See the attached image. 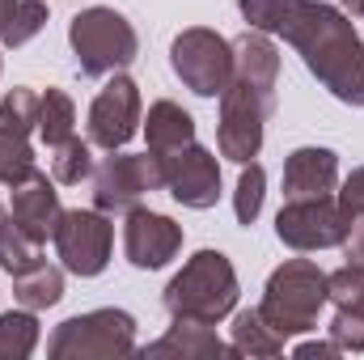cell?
Here are the masks:
<instances>
[{
	"instance_id": "cell-17",
	"label": "cell",
	"mask_w": 364,
	"mask_h": 360,
	"mask_svg": "<svg viewBox=\"0 0 364 360\" xmlns=\"http://www.w3.org/2000/svg\"><path fill=\"white\" fill-rule=\"evenodd\" d=\"M144 136H149V153L161 157V153H174L182 144L195 140V119L182 110L178 102H153L149 106V119H144Z\"/></svg>"
},
{
	"instance_id": "cell-25",
	"label": "cell",
	"mask_w": 364,
	"mask_h": 360,
	"mask_svg": "<svg viewBox=\"0 0 364 360\" xmlns=\"http://www.w3.org/2000/svg\"><path fill=\"white\" fill-rule=\"evenodd\" d=\"M0 132H13V136H30L38 132V93L17 85L0 97Z\"/></svg>"
},
{
	"instance_id": "cell-19",
	"label": "cell",
	"mask_w": 364,
	"mask_h": 360,
	"mask_svg": "<svg viewBox=\"0 0 364 360\" xmlns=\"http://www.w3.org/2000/svg\"><path fill=\"white\" fill-rule=\"evenodd\" d=\"M38 136L47 149H60L77 136V106L64 90H47L38 97Z\"/></svg>"
},
{
	"instance_id": "cell-35",
	"label": "cell",
	"mask_w": 364,
	"mask_h": 360,
	"mask_svg": "<svg viewBox=\"0 0 364 360\" xmlns=\"http://www.w3.org/2000/svg\"><path fill=\"white\" fill-rule=\"evenodd\" d=\"M4 221H9V212H4V208H0V229H4Z\"/></svg>"
},
{
	"instance_id": "cell-27",
	"label": "cell",
	"mask_w": 364,
	"mask_h": 360,
	"mask_svg": "<svg viewBox=\"0 0 364 360\" xmlns=\"http://www.w3.org/2000/svg\"><path fill=\"white\" fill-rule=\"evenodd\" d=\"M263 191H267V174L259 162H246L242 166V179H237V191H233V212L242 225H255V216L263 212Z\"/></svg>"
},
{
	"instance_id": "cell-3",
	"label": "cell",
	"mask_w": 364,
	"mask_h": 360,
	"mask_svg": "<svg viewBox=\"0 0 364 360\" xmlns=\"http://www.w3.org/2000/svg\"><path fill=\"white\" fill-rule=\"evenodd\" d=\"M237 305V271L220 250H199L186 268L166 284V309L178 322H208L216 327Z\"/></svg>"
},
{
	"instance_id": "cell-22",
	"label": "cell",
	"mask_w": 364,
	"mask_h": 360,
	"mask_svg": "<svg viewBox=\"0 0 364 360\" xmlns=\"http://www.w3.org/2000/svg\"><path fill=\"white\" fill-rule=\"evenodd\" d=\"M38 174V162H34V149H30V136H13V132H0V186H21Z\"/></svg>"
},
{
	"instance_id": "cell-18",
	"label": "cell",
	"mask_w": 364,
	"mask_h": 360,
	"mask_svg": "<svg viewBox=\"0 0 364 360\" xmlns=\"http://www.w3.org/2000/svg\"><path fill=\"white\" fill-rule=\"evenodd\" d=\"M13 297H17L21 309H51L64 297V271L38 259L34 268L13 275Z\"/></svg>"
},
{
	"instance_id": "cell-2",
	"label": "cell",
	"mask_w": 364,
	"mask_h": 360,
	"mask_svg": "<svg viewBox=\"0 0 364 360\" xmlns=\"http://www.w3.org/2000/svg\"><path fill=\"white\" fill-rule=\"evenodd\" d=\"M275 81H279V51L263 30H246L233 43V77L220 90V127L216 144L220 157L246 166L263 149V127L275 110Z\"/></svg>"
},
{
	"instance_id": "cell-12",
	"label": "cell",
	"mask_w": 364,
	"mask_h": 360,
	"mask_svg": "<svg viewBox=\"0 0 364 360\" xmlns=\"http://www.w3.org/2000/svg\"><path fill=\"white\" fill-rule=\"evenodd\" d=\"M85 127H90V144L106 149V153L123 149L136 136V127H140V90H136V81L114 73L106 81V90L93 97Z\"/></svg>"
},
{
	"instance_id": "cell-14",
	"label": "cell",
	"mask_w": 364,
	"mask_h": 360,
	"mask_svg": "<svg viewBox=\"0 0 364 360\" xmlns=\"http://www.w3.org/2000/svg\"><path fill=\"white\" fill-rule=\"evenodd\" d=\"M339 186V157L331 149H296L284 162V199H322Z\"/></svg>"
},
{
	"instance_id": "cell-23",
	"label": "cell",
	"mask_w": 364,
	"mask_h": 360,
	"mask_svg": "<svg viewBox=\"0 0 364 360\" xmlns=\"http://www.w3.org/2000/svg\"><path fill=\"white\" fill-rule=\"evenodd\" d=\"M43 259V242L38 238H30L13 216L4 221V229H0V268L9 271V275H17V271L34 268Z\"/></svg>"
},
{
	"instance_id": "cell-8",
	"label": "cell",
	"mask_w": 364,
	"mask_h": 360,
	"mask_svg": "<svg viewBox=\"0 0 364 360\" xmlns=\"http://www.w3.org/2000/svg\"><path fill=\"white\" fill-rule=\"evenodd\" d=\"M153 191H166L161 162L153 153H110L93 170V208L102 212H127Z\"/></svg>"
},
{
	"instance_id": "cell-7",
	"label": "cell",
	"mask_w": 364,
	"mask_h": 360,
	"mask_svg": "<svg viewBox=\"0 0 364 360\" xmlns=\"http://www.w3.org/2000/svg\"><path fill=\"white\" fill-rule=\"evenodd\" d=\"M170 64L178 73V81L199 97H220V90L233 77V43L220 38L216 30L191 26L182 30L170 47Z\"/></svg>"
},
{
	"instance_id": "cell-29",
	"label": "cell",
	"mask_w": 364,
	"mask_h": 360,
	"mask_svg": "<svg viewBox=\"0 0 364 360\" xmlns=\"http://www.w3.org/2000/svg\"><path fill=\"white\" fill-rule=\"evenodd\" d=\"M331 344H335L339 352H364V314L360 309H335Z\"/></svg>"
},
{
	"instance_id": "cell-28",
	"label": "cell",
	"mask_w": 364,
	"mask_h": 360,
	"mask_svg": "<svg viewBox=\"0 0 364 360\" xmlns=\"http://www.w3.org/2000/svg\"><path fill=\"white\" fill-rule=\"evenodd\" d=\"M326 297L335 301V309H360L364 314V271L343 263L339 271L326 275Z\"/></svg>"
},
{
	"instance_id": "cell-30",
	"label": "cell",
	"mask_w": 364,
	"mask_h": 360,
	"mask_svg": "<svg viewBox=\"0 0 364 360\" xmlns=\"http://www.w3.org/2000/svg\"><path fill=\"white\" fill-rule=\"evenodd\" d=\"M339 208L348 212V221H352V225H356V221H364V166L348 174L343 191H339Z\"/></svg>"
},
{
	"instance_id": "cell-1",
	"label": "cell",
	"mask_w": 364,
	"mask_h": 360,
	"mask_svg": "<svg viewBox=\"0 0 364 360\" xmlns=\"http://www.w3.org/2000/svg\"><path fill=\"white\" fill-rule=\"evenodd\" d=\"M250 30L279 34L305 68L348 106H364V43L352 17L322 0H237Z\"/></svg>"
},
{
	"instance_id": "cell-24",
	"label": "cell",
	"mask_w": 364,
	"mask_h": 360,
	"mask_svg": "<svg viewBox=\"0 0 364 360\" xmlns=\"http://www.w3.org/2000/svg\"><path fill=\"white\" fill-rule=\"evenodd\" d=\"M43 26H47V4L43 0H17L9 9V17L0 21V43L4 47H26Z\"/></svg>"
},
{
	"instance_id": "cell-20",
	"label": "cell",
	"mask_w": 364,
	"mask_h": 360,
	"mask_svg": "<svg viewBox=\"0 0 364 360\" xmlns=\"http://www.w3.org/2000/svg\"><path fill=\"white\" fill-rule=\"evenodd\" d=\"M233 352L237 356H279L284 352V335H275L263 322L259 309H242L233 318Z\"/></svg>"
},
{
	"instance_id": "cell-33",
	"label": "cell",
	"mask_w": 364,
	"mask_h": 360,
	"mask_svg": "<svg viewBox=\"0 0 364 360\" xmlns=\"http://www.w3.org/2000/svg\"><path fill=\"white\" fill-rule=\"evenodd\" d=\"M343 9H348L352 17H360V21H364V0H343Z\"/></svg>"
},
{
	"instance_id": "cell-26",
	"label": "cell",
	"mask_w": 364,
	"mask_h": 360,
	"mask_svg": "<svg viewBox=\"0 0 364 360\" xmlns=\"http://www.w3.org/2000/svg\"><path fill=\"white\" fill-rule=\"evenodd\" d=\"M55 157H51V179L64 182V186H77L81 179H90L93 174V144L90 140H81V136H73V140H64L60 149H51Z\"/></svg>"
},
{
	"instance_id": "cell-15",
	"label": "cell",
	"mask_w": 364,
	"mask_h": 360,
	"mask_svg": "<svg viewBox=\"0 0 364 360\" xmlns=\"http://www.w3.org/2000/svg\"><path fill=\"white\" fill-rule=\"evenodd\" d=\"M60 195H55V186L51 179L38 170L30 182H21V186H13V221L30 233V238H38V242H47L51 233H55V221H60Z\"/></svg>"
},
{
	"instance_id": "cell-4",
	"label": "cell",
	"mask_w": 364,
	"mask_h": 360,
	"mask_svg": "<svg viewBox=\"0 0 364 360\" xmlns=\"http://www.w3.org/2000/svg\"><path fill=\"white\" fill-rule=\"evenodd\" d=\"M326 301H331L326 297V271H318V263H309V259H288L284 268L272 271L263 301H259V314L275 335L288 339V335L314 331Z\"/></svg>"
},
{
	"instance_id": "cell-31",
	"label": "cell",
	"mask_w": 364,
	"mask_h": 360,
	"mask_svg": "<svg viewBox=\"0 0 364 360\" xmlns=\"http://www.w3.org/2000/svg\"><path fill=\"white\" fill-rule=\"evenodd\" d=\"M343 259H348L352 268L364 271V221H356V225H352V233L343 238Z\"/></svg>"
},
{
	"instance_id": "cell-9",
	"label": "cell",
	"mask_w": 364,
	"mask_h": 360,
	"mask_svg": "<svg viewBox=\"0 0 364 360\" xmlns=\"http://www.w3.org/2000/svg\"><path fill=\"white\" fill-rule=\"evenodd\" d=\"M275 233L292 250H331V246H343V238L352 233V221L339 208V199H331V195L284 199V208L275 216Z\"/></svg>"
},
{
	"instance_id": "cell-21",
	"label": "cell",
	"mask_w": 364,
	"mask_h": 360,
	"mask_svg": "<svg viewBox=\"0 0 364 360\" xmlns=\"http://www.w3.org/2000/svg\"><path fill=\"white\" fill-rule=\"evenodd\" d=\"M38 344V318L34 309H9L0 314V360H26Z\"/></svg>"
},
{
	"instance_id": "cell-13",
	"label": "cell",
	"mask_w": 364,
	"mask_h": 360,
	"mask_svg": "<svg viewBox=\"0 0 364 360\" xmlns=\"http://www.w3.org/2000/svg\"><path fill=\"white\" fill-rule=\"evenodd\" d=\"M123 250H127V263L140 271L166 268L182 250V225H174L161 212H149V208H127Z\"/></svg>"
},
{
	"instance_id": "cell-16",
	"label": "cell",
	"mask_w": 364,
	"mask_h": 360,
	"mask_svg": "<svg viewBox=\"0 0 364 360\" xmlns=\"http://www.w3.org/2000/svg\"><path fill=\"white\" fill-rule=\"evenodd\" d=\"M144 356H178V360H208V356H237L233 344H220L216 331L208 322H178L170 327V335H161L157 344L144 348Z\"/></svg>"
},
{
	"instance_id": "cell-6",
	"label": "cell",
	"mask_w": 364,
	"mask_h": 360,
	"mask_svg": "<svg viewBox=\"0 0 364 360\" xmlns=\"http://www.w3.org/2000/svg\"><path fill=\"white\" fill-rule=\"evenodd\" d=\"M136 352V318L127 309H90L55 327L47 339L51 360H110Z\"/></svg>"
},
{
	"instance_id": "cell-5",
	"label": "cell",
	"mask_w": 364,
	"mask_h": 360,
	"mask_svg": "<svg viewBox=\"0 0 364 360\" xmlns=\"http://www.w3.org/2000/svg\"><path fill=\"white\" fill-rule=\"evenodd\" d=\"M68 43H73L77 68L85 77H114L140 55V38H136L132 21L106 4H93V9L73 17Z\"/></svg>"
},
{
	"instance_id": "cell-34",
	"label": "cell",
	"mask_w": 364,
	"mask_h": 360,
	"mask_svg": "<svg viewBox=\"0 0 364 360\" xmlns=\"http://www.w3.org/2000/svg\"><path fill=\"white\" fill-rule=\"evenodd\" d=\"M13 4H17V0H0V21L9 17V9H13Z\"/></svg>"
},
{
	"instance_id": "cell-10",
	"label": "cell",
	"mask_w": 364,
	"mask_h": 360,
	"mask_svg": "<svg viewBox=\"0 0 364 360\" xmlns=\"http://www.w3.org/2000/svg\"><path fill=\"white\" fill-rule=\"evenodd\" d=\"M55 255L64 259V268L73 275H102L110 263V246H114V225L106 221L102 208H73L60 212L55 221Z\"/></svg>"
},
{
	"instance_id": "cell-32",
	"label": "cell",
	"mask_w": 364,
	"mask_h": 360,
	"mask_svg": "<svg viewBox=\"0 0 364 360\" xmlns=\"http://www.w3.org/2000/svg\"><path fill=\"white\" fill-rule=\"evenodd\" d=\"M296 356H301V360H314V356H339V348H335V344H301V348H296Z\"/></svg>"
},
{
	"instance_id": "cell-11",
	"label": "cell",
	"mask_w": 364,
	"mask_h": 360,
	"mask_svg": "<svg viewBox=\"0 0 364 360\" xmlns=\"http://www.w3.org/2000/svg\"><path fill=\"white\" fill-rule=\"evenodd\" d=\"M161 174H166V191L178 199L182 208H212L220 199V162L216 153H208L203 144H182L174 153H161Z\"/></svg>"
}]
</instances>
